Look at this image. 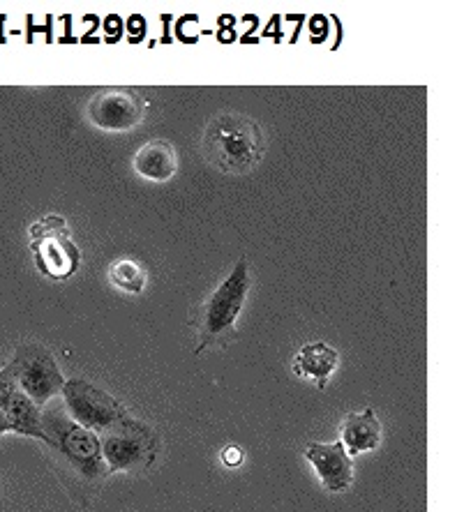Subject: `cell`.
<instances>
[{"mask_svg":"<svg viewBox=\"0 0 464 512\" xmlns=\"http://www.w3.org/2000/svg\"><path fill=\"white\" fill-rule=\"evenodd\" d=\"M201 150L217 171L229 173V176H243L264 162V127L245 114L222 111L208 120Z\"/></svg>","mask_w":464,"mask_h":512,"instance_id":"obj_1","label":"cell"},{"mask_svg":"<svg viewBox=\"0 0 464 512\" xmlns=\"http://www.w3.org/2000/svg\"><path fill=\"white\" fill-rule=\"evenodd\" d=\"M248 293L250 268L248 259L241 256L231 268V273L215 286V291H211V296L201 305L197 353L208 349V346H224L234 340L236 321L243 312Z\"/></svg>","mask_w":464,"mask_h":512,"instance_id":"obj_2","label":"cell"},{"mask_svg":"<svg viewBox=\"0 0 464 512\" xmlns=\"http://www.w3.org/2000/svg\"><path fill=\"white\" fill-rule=\"evenodd\" d=\"M42 429L47 434V446L67 459L79 476L86 480H102L109 476L102 457L100 434L81 427L67 416L65 406H47L42 411Z\"/></svg>","mask_w":464,"mask_h":512,"instance_id":"obj_3","label":"cell"},{"mask_svg":"<svg viewBox=\"0 0 464 512\" xmlns=\"http://www.w3.org/2000/svg\"><path fill=\"white\" fill-rule=\"evenodd\" d=\"M102 457L109 473L116 471H146L155 464L160 453V441L151 427L127 416L121 423L100 434Z\"/></svg>","mask_w":464,"mask_h":512,"instance_id":"obj_4","label":"cell"},{"mask_svg":"<svg viewBox=\"0 0 464 512\" xmlns=\"http://www.w3.org/2000/svg\"><path fill=\"white\" fill-rule=\"evenodd\" d=\"M0 374L17 383L40 409L61 395L65 386V376L54 353L42 344H21Z\"/></svg>","mask_w":464,"mask_h":512,"instance_id":"obj_5","label":"cell"},{"mask_svg":"<svg viewBox=\"0 0 464 512\" xmlns=\"http://www.w3.org/2000/svg\"><path fill=\"white\" fill-rule=\"evenodd\" d=\"M31 252L44 277L65 282L81 266V252L70 238V227L61 215H47L31 227Z\"/></svg>","mask_w":464,"mask_h":512,"instance_id":"obj_6","label":"cell"},{"mask_svg":"<svg viewBox=\"0 0 464 512\" xmlns=\"http://www.w3.org/2000/svg\"><path fill=\"white\" fill-rule=\"evenodd\" d=\"M63 406L74 423L91 429L95 434L107 432L109 427L130 416L125 406L107 390L93 386L84 379H70L63 386Z\"/></svg>","mask_w":464,"mask_h":512,"instance_id":"obj_7","label":"cell"},{"mask_svg":"<svg viewBox=\"0 0 464 512\" xmlns=\"http://www.w3.org/2000/svg\"><path fill=\"white\" fill-rule=\"evenodd\" d=\"M146 97L132 88L97 90L88 102V118L104 132H127L139 127L146 116Z\"/></svg>","mask_w":464,"mask_h":512,"instance_id":"obj_8","label":"cell"},{"mask_svg":"<svg viewBox=\"0 0 464 512\" xmlns=\"http://www.w3.org/2000/svg\"><path fill=\"white\" fill-rule=\"evenodd\" d=\"M305 459L314 466L326 492L340 494L354 485V457H349L340 441L310 443Z\"/></svg>","mask_w":464,"mask_h":512,"instance_id":"obj_9","label":"cell"},{"mask_svg":"<svg viewBox=\"0 0 464 512\" xmlns=\"http://www.w3.org/2000/svg\"><path fill=\"white\" fill-rule=\"evenodd\" d=\"M0 413L12 432L47 443V434L42 429V409L5 374H0Z\"/></svg>","mask_w":464,"mask_h":512,"instance_id":"obj_10","label":"cell"},{"mask_svg":"<svg viewBox=\"0 0 464 512\" xmlns=\"http://www.w3.org/2000/svg\"><path fill=\"white\" fill-rule=\"evenodd\" d=\"M132 169L141 178L153 180V183H167L176 176L178 157L176 150L167 139H151L141 146L132 157Z\"/></svg>","mask_w":464,"mask_h":512,"instance_id":"obj_11","label":"cell"},{"mask_svg":"<svg viewBox=\"0 0 464 512\" xmlns=\"http://www.w3.org/2000/svg\"><path fill=\"white\" fill-rule=\"evenodd\" d=\"M340 443L349 457L377 450L381 443V423L377 411L365 409L361 413H347L340 425Z\"/></svg>","mask_w":464,"mask_h":512,"instance_id":"obj_12","label":"cell"},{"mask_svg":"<svg viewBox=\"0 0 464 512\" xmlns=\"http://www.w3.org/2000/svg\"><path fill=\"white\" fill-rule=\"evenodd\" d=\"M340 363V353L326 342H308L298 349L294 358V374L312 379L319 390L328 386V379Z\"/></svg>","mask_w":464,"mask_h":512,"instance_id":"obj_13","label":"cell"},{"mask_svg":"<svg viewBox=\"0 0 464 512\" xmlns=\"http://www.w3.org/2000/svg\"><path fill=\"white\" fill-rule=\"evenodd\" d=\"M109 277L118 289L127 293H141L146 286V273L139 268V263L132 259H118L114 266L109 268Z\"/></svg>","mask_w":464,"mask_h":512,"instance_id":"obj_14","label":"cell"},{"mask_svg":"<svg viewBox=\"0 0 464 512\" xmlns=\"http://www.w3.org/2000/svg\"><path fill=\"white\" fill-rule=\"evenodd\" d=\"M243 459H245V453H243L241 448L227 446V448L222 450V462L227 464V466H241Z\"/></svg>","mask_w":464,"mask_h":512,"instance_id":"obj_15","label":"cell"},{"mask_svg":"<svg viewBox=\"0 0 464 512\" xmlns=\"http://www.w3.org/2000/svg\"><path fill=\"white\" fill-rule=\"evenodd\" d=\"M310 30L314 33V30H317V40H321V37H324L326 33H328V19H324V17H314L312 21H310Z\"/></svg>","mask_w":464,"mask_h":512,"instance_id":"obj_16","label":"cell"},{"mask_svg":"<svg viewBox=\"0 0 464 512\" xmlns=\"http://www.w3.org/2000/svg\"><path fill=\"white\" fill-rule=\"evenodd\" d=\"M127 26H130V33H134L137 40L146 33V19L144 17H132L130 24H127Z\"/></svg>","mask_w":464,"mask_h":512,"instance_id":"obj_17","label":"cell"},{"mask_svg":"<svg viewBox=\"0 0 464 512\" xmlns=\"http://www.w3.org/2000/svg\"><path fill=\"white\" fill-rule=\"evenodd\" d=\"M104 30H107L109 37H111V33H114V42H116L118 40V33H121V19L109 17L107 21H104Z\"/></svg>","mask_w":464,"mask_h":512,"instance_id":"obj_18","label":"cell"},{"mask_svg":"<svg viewBox=\"0 0 464 512\" xmlns=\"http://www.w3.org/2000/svg\"><path fill=\"white\" fill-rule=\"evenodd\" d=\"M7 432H12V429H10V425H7V420H5L3 413H0V434H7Z\"/></svg>","mask_w":464,"mask_h":512,"instance_id":"obj_19","label":"cell"}]
</instances>
